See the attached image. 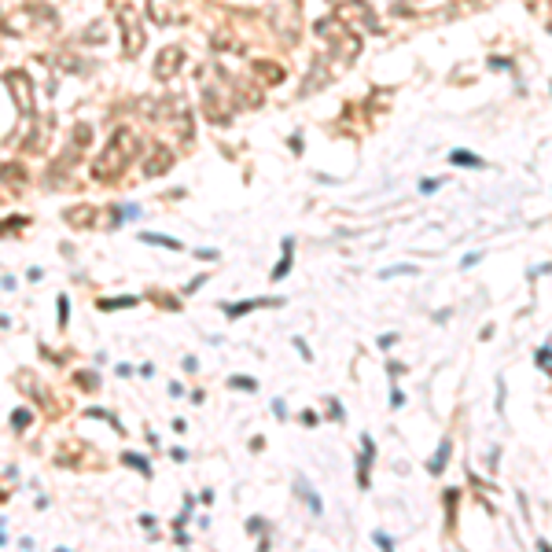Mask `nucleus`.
Returning <instances> with one entry per match:
<instances>
[{"label": "nucleus", "instance_id": "nucleus-1", "mask_svg": "<svg viewBox=\"0 0 552 552\" xmlns=\"http://www.w3.org/2000/svg\"><path fill=\"white\" fill-rule=\"evenodd\" d=\"M137 155H140V137L133 133V129H115V137H111L107 151L100 155L92 173L100 177V181H111V177H118L125 166H133Z\"/></svg>", "mask_w": 552, "mask_h": 552}, {"label": "nucleus", "instance_id": "nucleus-2", "mask_svg": "<svg viewBox=\"0 0 552 552\" xmlns=\"http://www.w3.org/2000/svg\"><path fill=\"white\" fill-rule=\"evenodd\" d=\"M4 85L11 89V100H15V107H19L26 118L34 115V89H30V77H26L23 70H8V74H4Z\"/></svg>", "mask_w": 552, "mask_h": 552}, {"label": "nucleus", "instance_id": "nucleus-3", "mask_svg": "<svg viewBox=\"0 0 552 552\" xmlns=\"http://www.w3.org/2000/svg\"><path fill=\"white\" fill-rule=\"evenodd\" d=\"M118 26H122V44H125V56H140V48H144V30H140L137 11L118 8Z\"/></svg>", "mask_w": 552, "mask_h": 552}, {"label": "nucleus", "instance_id": "nucleus-4", "mask_svg": "<svg viewBox=\"0 0 552 552\" xmlns=\"http://www.w3.org/2000/svg\"><path fill=\"white\" fill-rule=\"evenodd\" d=\"M335 15H339V19H346V23H361L365 30H376V34L383 30V26L376 23V11H372L368 0H343Z\"/></svg>", "mask_w": 552, "mask_h": 552}, {"label": "nucleus", "instance_id": "nucleus-5", "mask_svg": "<svg viewBox=\"0 0 552 552\" xmlns=\"http://www.w3.org/2000/svg\"><path fill=\"white\" fill-rule=\"evenodd\" d=\"M181 63H184V48H181V44H166V48L158 52V59H155V77H158V81L177 77Z\"/></svg>", "mask_w": 552, "mask_h": 552}, {"label": "nucleus", "instance_id": "nucleus-6", "mask_svg": "<svg viewBox=\"0 0 552 552\" xmlns=\"http://www.w3.org/2000/svg\"><path fill=\"white\" fill-rule=\"evenodd\" d=\"M313 34L324 41V44H339L350 30H346V19H339V15H328V19H317L313 23Z\"/></svg>", "mask_w": 552, "mask_h": 552}, {"label": "nucleus", "instance_id": "nucleus-7", "mask_svg": "<svg viewBox=\"0 0 552 552\" xmlns=\"http://www.w3.org/2000/svg\"><path fill=\"white\" fill-rule=\"evenodd\" d=\"M254 74L265 81V85H280V81L287 77V70L280 67V63H272V59H254Z\"/></svg>", "mask_w": 552, "mask_h": 552}, {"label": "nucleus", "instance_id": "nucleus-8", "mask_svg": "<svg viewBox=\"0 0 552 552\" xmlns=\"http://www.w3.org/2000/svg\"><path fill=\"white\" fill-rule=\"evenodd\" d=\"M148 19L158 26L173 23V0H148Z\"/></svg>", "mask_w": 552, "mask_h": 552}, {"label": "nucleus", "instance_id": "nucleus-9", "mask_svg": "<svg viewBox=\"0 0 552 552\" xmlns=\"http://www.w3.org/2000/svg\"><path fill=\"white\" fill-rule=\"evenodd\" d=\"M63 218H67L74 229H92V225H96V210L92 206H70Z\"/></svg>", "mask_w": 552, "mask_h": 552}, {"label": "nucleus", "instance_id": "nucleus-10", "mask_svg": "<svg viewBox=\"0 0 552 552\" xmlns=\"http://www.w3.org/2000/svg\"><path fill=\"white\" fill-rule=\"evenodd\" d=\"M170 166H173V155H170V151H155V155L148 158V166H144V173H148V177H158V173H166Z\"/></svg>", "mask_w": 552, "mask_h": 552}, {"label": "nucleus", "instance_id": "nucleus-11", "mask_svg": "<svg viewBox=\"0 0 552 552\" xmlns=\"http://www.w3.org/2000/svg\"><path fill=\"white\" fill-rule=\"evenodd\" d=\"M332 48H339V59H343V63H353V59H357V52H361V41H357L353 34H346L343 41L332 44Z\"/></svg>", "mask_w": 552, "mask_h": 552}, {"label": "nucleus", "instance_id": "nucleus-12", "mask_svg": "<svg viewBox=\"0 0 552 552\" xmlns=\"http://www.w3.org/2000/svg\"><path fill=\"white\" fill-rule=\"evenodd\" d=\"M104 37H107V19H96L89 30H81L77 41H81V44H100Z\"/></svg>", "mask_w": 552, "mask_h": 552}, {"label": "nucleus", "instance_id": "nucleus-13", "mask_svg": "<svg viewBox=\"0 0 552 552\" xmlns=\"http://www.w3.org/2000/svg\"><path fill=\"white\" fill-rule=\"evenodd\" d=\"M328 85V67H324V59L313 63V70H310V81H306V92H313V89H324Z\"/></svg>", "mask_w": 552, "mask_h": 552}, {"label": "nucleus", "instance_id": "nucleus-14", "mask_svg": "<svg viewBox=\"0 0 552 552\" xmlns=\"http://www.w3.org/2000/svg\"><path fill=\"white\" fill-rule=\"evenodd\" d=\"M70 144L77 151H85L89 144H92V125L89 122H81V125H74V133H70Z\"/></svg>", "mask_w": 552, "mask_h": 552}, {"label": "nucleus", "instance_id": "nucleus-15", "mask_svg": "<svg viewBox=\"0 0 552 552\" xmlns=\"http://www.w3.org/2000/svg\"><path fill=\"white\" fill-rule=\"evenodd\" d=\"M0 181H8V184L19 188V184H26V170L19 166V162H8V166L0 170Z\"/></svg>", "mask_w": 552, "mask_h": 552}, {"label": "nucleus", "instance_id": "nucleus-16", "mask_svg": "<svg viewBox=\"0 0 552 552\" xmlns=\"http://www.w3.org/2000/svg\"><path fill=\"white\" fill-rule=\"evenodd\" d=\"M56 63H59L63 70H74V74H85V70H89V63H85V59H77V56H70V52L56 56Z\"/></svg>", "mask_w": 552, "mask_h": 552}, {"label": "nucleus", "instance_id": "nucleus-17", "mask_svg": "<svg viewBox=\"0 0 552 552\" xmlns=\"http://www.w3.org/2000/svg\"><path fill=\"white\" fill-rule=\"evenodd\" d=\"M41 144H44V122H37L34 129H30V140H26V151H41Z\"/></svg>", "mask_w": 552, "mask_h": 552}, {"label": "nucleus", "instance_id": "nucleus-18", "mask_svg": "<svg viewBox=\"0 0 552 552\" xmlns=\"http://www.w3.org/2000/svg\"><path fill=\"white\" fill-rule=\"evenodd\" d=\"M74 383L81 387V391H96V387H100V376H96V372H77Z\"/></svg>", "mask_w": 552, "mask_h": 552}, {"label": "nucleus", "instance_id": "nucleus-19", "mask_svg": "<svg viewBox=\"0 0 552 552\" xmlns=\"http://www.w3.org/2000/svg\"><path fill=\"white\" fill-rule=\"evenodd\" d=\"M129 306H137L133 295H125V299H104V302H100V310H129Z\"/></svg>", "mask_w": 552, "mask_h": 552}, {"label": "nucleus", "instance_id": "nucleus-20", "mask_svg": "<svg viewBox=\"0 0 552 552\" xmlns=\"http://www.w3.org/2000/svg\"><path fill=\"white\" fill-rule=\"evenodd\" d=\"M26 218H8V221H0V236H8V232H23L26 229Z\"/></svg>", "mask_w": 552, "mask_h": 552}, {"label": "nucleus", "instance_id": "nucleus-21", "mask_svg": "<svg viewBox=\"0 0 552 552\" xmlns=\"http://www.w3.org/2000/svg\"><path fill=\"white\" fill-rule=\"evenodd\" d=\"M140 239H144V243H155V247H170V251H181V243H177V239H170V236H151V232H148V236H140Z\"/></svg>", "mask_w": 552, "mask_h": 552}, {"label": "nucleus", "instance_id": "nucleus-22", "mask_svg": "<svg viewBox=\"0 0 552 552\" xmlns=\"http://www.w3.org/2000/svg\"><path fill=\"white\" fill-rule=\"evenodd\" d=\"M30 420H34V416H30V409H15L11 413V427L23 431V427H30Z\"/></svg>", "mask_w": 552, "mask_h": 552}, {"label": "nucleus", "instance_id": "nucleus-23", "mask_svg": "<svg viewBox=\"0 0 552 552\" xmlns=\"http://www.w3.org/2000/svg\"><path fill=\"white\" fill-rule=\"evenodd\" d=\"M214 48H218V52H236V41H232V34H225V30H221V34L214 37Z\"/></svg>", "mask_w": 552, "mask_h": 552}, {"label": "nucleus", "instance_id": "nucleus-24", "mask_svg": "<svg viewBox=\"0 0 552 552\" xmlns=\"http://www.w3.org/2000/svg\"><path fill=\"white\" fill-rule=\"evenodd\" d=\"M122 460H125L129 468H140V472H144V475H148V472H151V468H148V464H144V457H137V453H125V457H122Z\"/></svg>", "mask_w": 552, "mask_h": 552}, {"label": "nucleus", "instance_id": "nucleus-25", "mask_svg": "<svg viewBox=\"0 0 552 552\" xmlns=\"http://www.w3.org/2000/svg\"><path fill=\"white\" fill-rule=\"evenodd\" d=\"M67 310H70V302H67V295H59V324H67Z\"/></svg>", "mask_w": 552, "mask_h": 552}, {"label": "nucleus", "instance_id": "nucleus-26", "mask_svg": "<svg viewBox=\"0 0 552 552\" xmlns=\"http://www.w3.org/2000/svg\"><path fill=\"white\" fill-rule=\"evenodd\" d=\"M453 162H468V166H475L479 158H475V155H464V151H457V155H453Z\"/></svg>", "mask_w": 552, "mask_h": 552}]
</instances>
